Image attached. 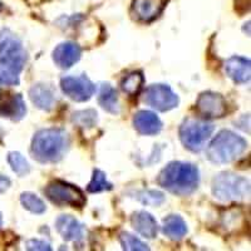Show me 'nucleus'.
Here are the masks:
<instances>
[{
	"instance_id": "nucleus-16",
	"label": "nucleus",
	"mask_w": 251,
	"mask_h": 251,
	"mask_svg": "<svg viewBox=\"0 0 251 251\" xmlns=\"http://www.w3.org/2000/svg\"><path fill=\"white\" fill-rule=\"evenodd\" d=\"M133 126L136 131L143 136H153L162 129L160 118L150 111H140L134 114Z\"/></svg>"
},
{
	"instance_id": "nucleus-2",
	"label": "nucleus",
	"mask_w": 251,
	"mask_h": 251,
	"mask_svg": "<svg viewBox=\"0 0 251 251\" xmlns=\"http://www.w3.org/2000/svg\"><path fill=\"white\" fill-rule=\"evenodd\" d=\"M158 183L171 194L178 196H188L195 192L200 183V172L192 163L175 162L169 163L161 171Z\"/></svg>"
},
{
	"instance_id": "nucleus-30",
	"label": "nucleus",
	"mask_w": 251,
	"mask_h": 251,
	"mask_svg": "<svg viewBox=\"0 0 251 251\" xmlns=\"http://www.w3.org/2000/svg\"><path fill=\"white\" fill-rule=\"evenodd\" d=\"M3 224V217H1V212H0V226Z\"/></svg>"
},
{
	"instance_id": "nucleus-11",
	"label": "nucleus",
	"mask_w": 251,
	"mask_h": 251,
	"mask_svg": "<svg viewBox=\"0 0 251 251\" xmlns=\"http://www.w3.org/2000/svg\"><path fill=\"white\" fill-rule=\"evenodd\" d=\"M26 107L20 94L0 92V117L20 121L25 116Z\"/></svg>"
},
{
	"instance_id": "nucleus-14",
	"label": "nucleus",
	"mask_w": 251,
	"mask_h": 251,
	"mask_svg": "<svg viewBox=\"0 0 251 251\" xmlns=\"http://www.w3.org/2000/svg\"><path fill=\"white\" fill-rule=\"evenodd\" d=\"M225 72L228 78H231L237 84H245L251 78V63L250 59L244 57H231L226 60Z\"/></svg>"
},
{
	"instance_id": "nucleus-9",
	"label": "nucleus",
	"mask_w": 251,
	"mask_h": 251,
	"mask_svg": "<svg viewBox=\"0 0 251 251\" xmlns=\"http://www.w3.org/2000/svg\"><path fill=\"white\" fill-rule=\"evenodd\" d=\"M63 93L75 102H86L96 92V86L86 77H66L60 80Z\"/></svg>"
},
{
	"instance_id": "nucleus-23",
	"label": "nucleus",
	"mask_w": 251,
	"mask_h": 251,
	"mask_svg": "<svg viewBox=\"0 0 251 251\" xmlns=\"http://www.w3.org/2000/svg\"><path fill=\"white\" fill-rule=\"evenodd\" d=\"M112 187H113L112 183L107 181L106 174L100 170H94L93 177L87 186V191L91 192V194H97V192L109 191V190H112Z\"/></svg>"
},
{
	"instance_id": "nucleus-19",
	"label": "nucleus",
	"mask_w": 251,
	"mask_h": 251,
	"mask_svg": "<svg viewBox=\"0 0 251 251\" xmlns=\"http://www.w3.org/2000/svg\"><path fill=\"white\" fill-rule=\"evenodd\" d=\"M100 106L104 111L111 114L120 113V103H118V93L117 91L111 86V84H102L100 91V97H98Z\"/></svg>"
},
{
	"instance_id": "nucleus-17",
	"label": "nucleus",
	"mask_w": 251,
	"mask_h": 251,
	"mask_svg": "<svg viewBox=\"0 0 251 251\" xmlns=\"http://www.w3.org/2000/svg\"><path fill=\"white\" fill-rule=\"evenodd\" d=\"M131 224L133 228L140 235L147 239H154L158 232V225L154 217L146 211L134 212L131 217Z\"/></svg>"
},
{
	"instance_id": "nucleus-15",
	"label": "nucleus",
	"mask_w": 251,
	"mask_h": 251,
	"mask_svg": "<svg viewBox=\"0 0 251 251\" xmlns=\"http://www.w3.org/2000/svg\"><path fill=\"white\" fill-rule=\"evenodd\" d=\"M80 54H82V50L78 44L72 43V42H64L54 49L53 60L59 68L68 69L72 66H75L80 59Z\"/></svg>"
},
{
	"instance_id": "nucleus-27",
	"label": "nucleus",
	"mask_w": 251,
	"mask_h": 251,
	"mask_svg": "<svg viewBox=\"0 0 251 251\" xmlns=\"http://www.w3.org/2000/svg\"><path fill=\"white\" fill-rule=\"evenodd\" d=\"M121 245L125 250L127 251H146L150 250V248L146 245L145 243H142L140 239H137L133 235L128 234V232H122L120 236Z\"/></svg>"
},
{
	"instance_id": "nucleus-28",
	"label": "nucleus",
	"mask_w": 251,
	"mask_h": 251,
	"mask_svg": "<svg viewBox=\"0 0 251 251\" xmlns=\"http://www.w3.org/2000/svg\"><path fill=\"white\" fill-rule=\"evenodd\" d=\"M26 250H42V251H50L51 248L48 243L43 240H29L25 243Z\"/></svg>"
},
{
	"instance_id": "nucleus-29",
	"label": "nucleus",
	"mask_w": 251,
	"mask_h": 251,
	"mask_svg": "<svg viewBox=\"0 0 251 251\" xmlns=\"http://www.w3.org/2000/svg\"><path fill=\"white\" fill-rule=\"evenodd\" d=\"M9 185H10V181H9V178L0 176V191H4V190H6V188L9 187Z\"/></svg>"
},
{
	"instance_id": "nucleus-7",
	"label": "nucleus",
	"mask_w": 251,
	"mask_h": 251,
	"mask_svg": "<svg viewBox=\"0 0 251 251\" xmlns=\"http://www.w3.org/2000/svg\"><path fill=\"white\" fill-rule=\"evenodd\" d=\"M44 194L51 202L58 206L83 207L86 205V196L82 190L64 181L55 180L50 182L44 190Z\"/></svg>"
},
{
	"instance_id": "nucleus-5",
	"label": "nucleus",
	"mask_w": 251,
	"mask_h": 251,
	"mask_svg": "<svg viewBox=\"0 0 251 251\" xmlns=\"http://www.w3.org/2000/svg\"><path fill=\"white\" fill-rule=\"evenodd\" d=\"M212 194L217 200L243 201L250 196V182L231 172H221L212 180Z\"/></svg>"
},
{
	"instance_id": "nucleus-18",
	"label": "nucleus",
	"mask_w": 251,
	"mask_h": 251,
	"mask_svg": "<svg viewBox=\"0 0 251 251\" xmlns=\"http://www.w3.org/2000/svg\"><path fill=\"white\" fill-rule=\"evenodd\" d=\"M29 97L38 108L43 111H50L55 104L54 92L47 84H34L29 91Z\"/></svg>"
},
{
	"instance_id": "nucleus-10",
	"label": "nucleus",
	"mask_w": 251,
	"mask_h": 251,
	"mask_svg": "<svg viewBox=\"0 0 251 251\" xmlns=\"http://www.w3.org/2000/svg\"><path fill=\"white\" fill-rule=\"evenodd\" d=\"M197 111L205 118H221L227 112V103L225 98L214 92H203L199 96L196 102Z\"/></svg>"
},
{
	"instance_id": "nucleus-26",
	"label": "nucleus",
	"mask_w": 251,
	"mask_h": 251,
	"mask_svg": "<svg viewBox=\"0 0 251 251\" xmlns=\"http://www.w3.org/2000/svg\"><path fill=\"white\" fill-rule=\"evenodd\" d=\"M136 199L143 205L160 206L165 202V195L156 190H146V191L136 192Z\"/></svg>"
},
{
	"instance_id": "nucleus-13",
	"label": "nucleus",
	"mask_w": 251,
	"mask_h": 251,
	"mask_svg": "<svg viewBox=\"0 0 251 251\" xmlns=\"http://www.w3.org/2000/svg\"><path fill=\"white\" fill-rule=\"evenodd\" d=\"M58 234L66 241H82L84 237V228L78 220L69 215H62L55 221Z\"/></svg>"
},
{
	"instance_id": "nucleus-21",
	"label": "nucleus",
	"mask_w": 251,
	"mask_h": 251,
	"mask_svg": "<svg viewBox=\"0 0 251 251\" xmlns=\"http://www.w3.org/2000/svg\"><path fill=\"white\" fill-rule=\"evenodd\" d=\"M143 82H145V78H143L142 73L133 72V73H129L128 75L123 78L122 83H121V88L128 96H136L142 88Z\"/></svg>"
},
{
	"instance_id": "nucleus-8",
	"label": "nucleus",
	"mask_w": 251,
	"mask_h": 251,
	"mask_svg": "<svg viewBox=\"0 0 251 251\" xmlns=\"http://www.w3.org/2000/svg\"><path fill=\"white\" fill-rule=\"evenodd\" d=\"M145 103L160 112H167L178 106V96L166 84H152L145 92Z\"/></svg>"
},
{
	"instance_id": "nucleus-25",
	"label": "nucleus",
	"mask_w": 251,
	"mask_h": 251,
	"mask_svg": "<svg viewBox=\"0 0 251 251\" xmlns=\"http://www.w3.org/2000/svg\"><path fill=\"white\" fill-rule=\"evenodd\" d=\"M8 162L9 165L12 166V170L18 176H26L30 172V166H29L28 161L19 152H10L8 154Z\"/></svg>"
},
{
	"instance_id": "nucleus-12",
	"label": "nucleus",
	"mask_w": 251,
	"mask_h": 251,
	"mask_svg": "<svg viewBox=\"0 0 251 251\" xmlns=\"http://www.w3.org/2000/svg\"><path fill=\"white\" fill-rule=\"evenodd\" d=\"M166 6V0H134L132 12L134 18L143 23H151L160 17Z\"/></svg>"
},
{
	"instance_id": "nucleus-24",
	"label": "nucleus",
	"mask_w": 251,
	"mask_h": 251,
	"mask_svg": "<svg viewBox=\"0 0 251 251\" xmlns=\"http://www.w3.org/2000/svg\"><path fill=\"white\" fill-rule=\"evenodd\" d=\"M97 112L93 109H86V111H78L73 113L72 121L83 128H93L97 125Z\"/></svg>"
},
{
	"instance_id": "nucleus-1",
	"label": "nucleus",
	"mask_w": 251,
	"mask_h": 251,
	"mask_svg": "<svg viewBox=\"0 0 251 251\" xmlns=\"http://www.w3.org/2000/svg\"><path fill=\"white\" fill-rule=\"evenodd\" d=\"M26 62V53L19 38L9 29L0 31V83L18 86Z\"/></svg>"
},
{
	"instance_id": "nucleus-4",
	"label": "nucleus",
	"mask_w": 251,
	"mask_h": 251,
	"mask_svg": "<svg viewBox=\"0 0 251 251\" xmlns=\"http://www.w3.org/2000/svg\"><path fill=\"white\" fill-rule=\"evenodd\" d=\"M248 149V142L239 134L224 129L219 132L207 149V158L212 163L224 165L239 158Z\"/></svg>"
},
{
	"instance_id": "nucleus-6",
	"label": "nucleus",
	"mask_w": 251,
	"mask_h": 251,
	"mask_svg": "<svg viewBox=\"0 0 251 251\" xmlns=\"http://www.w3.org/2000/svg\"><path fill=\"white\" fill-rule=\"evenodd\" d=\"M215 127L206 121L188 118L181 125L180 138L186 149L192 152H199L211 137Z\"/></svg>"
},
{
	"instance_id": "nucleus-20",
	"label": "nucleus",
	"mask_w": 251,
	"mask_h": 251,
	"mask_svg": "<svg viewBox=\"0 0 251 251\" xmlns=\"http://www.w3.org/2000/svg\"><path fill=\"white\" fill-rule=\"evenodd\" d=\"M163 234L171 240H180L187 234V225L178 215H170L163 221Z\"/></svg>"
},
{
	"instance_id": "nucleus-31",
	"label": "nucleus",
	"mask_w": 251,
	"mask_h": 251,
	"mask_svg": "<svg viewBox=\"0 0 251 251\" xmlns=\"http://www.w3.org/2000/svg\"><path fill=\"white\" fill-rule=\"evenodd\" d=\"M0 8H1V3H0Z\"/></svg>"
},
{
	"instance_id": "nucleus-3",
	"label": "nucleus",
	"mask_w": 251,
	"mask_h": 251,
	"mask_svg": "<svg viewBox=\"0 0 251 251\" xmlns=\"http://www.w3.org/2000/svg\"><path fill=\"white\" fill-rule=\"evenodd\" d=\"M69 147V137L64 129L47 128L38 132L31 142V154L38 162L54 163L63 158Z\"/></svg>"
},
{
	"instance_id": "nucleus-22",
	"label": "nucleus",
	"mask_w": 251,
	"mask_h": 251,
	"mask_svg": "<svg viewBox=\"0 0 251 251\" xmlns=\"http://www.w3.org/2000/svg\"><path fill=\"white\" fill-rule=\"evenodd\" d=\"M20 202H22L23 207L26 208L28 211H30L31 214L42 215L47 210V206L43 202V200L39 199L35 194H31V192H24V194H22V196H20Z\"/></svg>"
}]
</instances>
